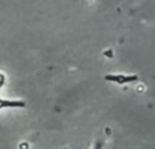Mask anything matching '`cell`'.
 Masks as SVG:
<instances>
[{
	"instance_id": "1",
	"label": "cell",
	"mask_w": 155,
	"mask_h": 149,
	"mask_svg": "<svg viewBox=\"0 0 155 149\" xmlns=\"http://www.w3.org/2000/svg\"><path fill=\"white\" fill-rule=\"evenodd\" d=\"M105 80L117 84H128V83H135L137 80L136 74H106Z\"/></svg>"
},
{
	"instance_id": "2",
	"label": "cell",
	"mask_w": 155,
	"mask_h": 149,
	"mask_svg": "<svg viewBox=\"0 0 155 149\" xmlns=\"http://www.w3.org/2000/svg\"><path fill=\"white\" fill-rule=\"evenodd\" d=\"M4 107H25V102L22 100H4L0 99V109Z\"/></svg>"
}]
</instances>
